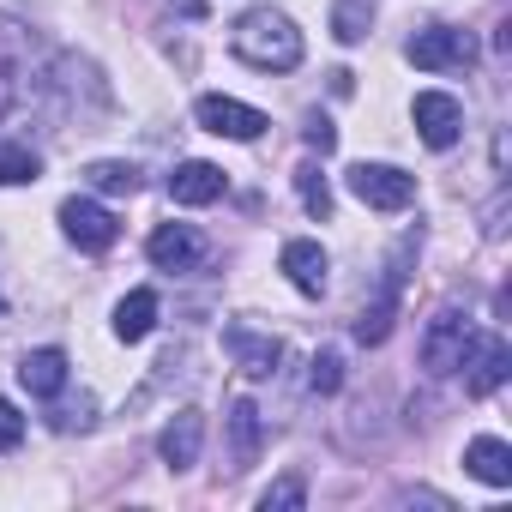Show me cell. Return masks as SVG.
<instances>
[{
  "label": "cell",
  "mask_w": 512,
  "mask_h": 512,
  "mask_svg": "<svg viewBox=\"0 0 512 512\" xmlns=\"http://www.w3.org/2000/svg\"><path fill=\"white\" fill-rule=\"evenodd\" d=\"M338 386H344V356H338V350H320V356H314V374H308V392H314V398H332Z\"/></svg>",
  "instance_id": "d4e9b609"
},
{
  "label": "cell",
  "mask_w": 512,
  "mask_h": 512,
  "mask_svg": "<svg viewBox=\"0 0 512 512\" xmlns=\"http://www.w3.org/2000/svg\"><path fill=\"white\" fill-rule=\"evenodd\" d=\"M31 55H37L31 31H25L19 19H7V13H0V121H7V115L19 109V97H25Z\"/></svg>",
  "instance_id": "52a82bcc"
},
{
  "label": "cell",
  "mask_w": 512,
  "mask_h": 512,
  "mask_svg": "<svg viewBox=\"0 0 512 512\" xmlns=\"http://www.w3.org/2000/svg\"><path fill=\"white\" fill-rule=\"evenodd\" d=\"M61 229H67V241L73 247H85V253H109L115 241H121V223H115V211L109 205H97V199H61Z\"/></svg>",
  "instance_id": "9c48e42d"
},
{
  "label": "cell",
  "mask_w": 512,
  "mask_h": 512,
  "mask_svg": "<svg viewBox=\"0 0 512 512\" xmlns=\"http://www.w3.org/2000/svg\"><path fill=\"white\" fill-rule=\"evenodd\" d=\"M506 374H512V350H506V338H470V356H464V392H470V398H488V392L506 386Z\"/></svg>",
  "instance_id": "4fadbf2b"
},
{
  "label": "cell",
  "mask_w": 512,
  "mask_h": 512,
  "mask_svg": "<svg viewBox=\"0 0 512 512\" xmlns=\"http://www.w3.org/2000/svg\"><path fill=\"white\" fill-rule=\"evenodd\" d=\"M223 350L235 356V368L247 380H272L278 362H284V344L272 332H253V326H223Z\"/></svg>",
  "instance_id": "7c38bea8"
},
{
  "label": "cell",
  "mask_w": 512,
  "mask_h": 512,
  "mask_svg": "<svg viewBox=\"0 0 512 512\" xmlns=\"http://www.w3.org/2000/svg\"><path fill=\"white\" fill-rule=\"evenodd\" d=\"M43 103H49L67 127H85V121L109 115V85H103L97 61H85V55H55L49 73H43Z\"/></svg>",
  "instance_id": "7a4b0ae2"
},
{
  "label": "cell",
  "mask_w": 512,
  "mask_h": 512,
  "mask_svg": "<svg viewBox=\"0 0 512 512\" xmlns=\"http://www.w3.org/2000/svg\"><path fill=\"white\" fill-rule=\"evenodd\" d=\"M422 247V235H404V247L392 253V266L380 278V296L356 314V344H386L392 338V320H398V302H404V260Z\"/></svg>",
  "instance_id": "3957f363"
},
{
  "label": "cell",
  "mask_w": 512,
  "mask_h": 512,
  "mask_svg": "<svg viewBox=\"0 0 512 512\" xmlns=\"http://www.w3.org/2000/svg\"><path fill=\"white\" fill-rule=\"evenodd\" d=\"M410 115H416V133H422L428 151H452L458 133H464V109H458V97H446V91H416Z\"/></svg>",
  "instance_id": "30bf717a"
},
{
  "label": "cell",
  "mask_w": 512,
  "mask_h": 512,
  "mask_svg": "<svg viewBox=\"0 0 512 512\" xmlns=\"http://www.w3.org/2000/svg\"><path fill=\"white\" fill-rule=\"evenodd\" d=\"M223 422H229V470H247L253 458H260V440H266L260 404H253V398H235Z\"/></svg>",
  "instance_id": "2e32d148"
},
{
  "label": "cell",
  "mask_w": 512,
  "mask_h": 512,
  "mask_svg": "<svg viewBox=\"0 0 512 512\" xmlns=\"http://www.w3.org/2000/svg\"><path fill=\"white\" fill-rule=\"evenodd\" d=\"M193 121H199L205 133H217V139H241V145H253V139L272 127L253 103H235V97H223V91H205V97L193 103Z\"/></svg>",
  "instance_id": "ba28073f"
},
{
  "label": "cell",
  "mask_w": 512,
  "mask_h": 512,
  "mask_svg": "<svg viewBox=\"0 0 512 512\" xmlns=\"http://www.w3.org/2000/svg\"><path fill=\"white\" fill-rule=\"evenodd\" d=\"M302 500H308V488H302V476H284V482H272V488L260 494V512H278V506H290V512H296Z\"/></svg>",
  "instance_id": "4316f807"
},
{
  "label": "cell",
  "mask_w": 512,
  "mask_h": 512,
  "mask_svg": "<svg viewBox=\"0 0 512 512\" xmlns=\"http://www.w3.org/2000/svg\"><path fill=\"white\" fill-rule=\"evenodd\" d=\"M350 193L368 211H410L416 205V175H404L392 163H356L350 169Z\"/></svg>",
  "instance_id": "8992f818"
},
{
  "label": "cell",
  "mask_w": 512,
  "mask_h": 512,
  "mask_svg": "<svg viewBox=\"0 0 512 512\" xmlns=\"http://www.w3.org/2000/svg\"><path fill=\"white\" fill-rule=\"evenodd\" d=\"M19 440H25V416H19L13 398H0V452H13Z\"/></svg>",
  "instance_id": "83f0119b"
},
{
  "label": "cell",
  "mask_w": 512,
  "mask_h": 512,
  "mask_svg": "<svg viewBox=\"0 0 512 512\" xmlns=\"http://www.w3.org/2000/svg\"><path fill=\"white\" fill-rule=\"evenodd\" d=\"M49 422H55V428H61V434H73V428H79V434H85V428H91V422H97V404H91V398H85V392H79V404H73V398H67V404H55V416H49Z\"/></svg>",
  "instance_id": "484cf974"
},
{
  "label": "cell",
  "mask_w": 512,
  "mask_h": 512,
  "mask_svg": "<svg viewBox=\"0 0 512 512\" xmlns=\"http://www.w3.org/2000/svg\"><path fill=\"white\" fill-rule=\"evenodd\" d=\"M296 193H302V211L308 217H332V187H326V175H320V163H302L296 169Z\"/></svg>",
  "instance_id": "7402d4cb"
},
{
  "label": "cell",
  "mask_w": 512,
  "mask_h": 512,
  "mask_svg": "<svg viewBox=\"0 0 512 512\" xmlns=\"http://www.w3.org/2000/svg\"><path fill=\"white\" fill-rule=\"evenodd\" d=\"M85 187H91V193H103V199H133V193H139V169H133V163H115V157H103V163H91V169H85Z\"/></svg>",
  "instance_id": "44dd1931"
},
{
  "label": "cell",
  "mask_w": 512,
  "mask_h": 512,
  "mask_svg": "<svg viewBox=\"0 0 512 512\" xmlns=\"http://www.w3.org/2000/svg\"><path fill=\"white\" fill-rule=\"evenodd\" d=\"M181 13H205V0H181Z\"/></svg>",
  "instance_id": "f546056e"
},
{
  "label": "cell",
  "mask_w": 512,
  "mask_h": 512,
  "mask_svg": "<svg viewBox=\"0 0 512 512\" xmlns=\"http://www.w3.org/2000/svg\"><path fill=\"white\" fill-rule=\"evenodd\" d=\"M199 446H205V416L199 410H175L163 422V434H157V458L169 470H193L199 464Z\"/></svg>",
  "instance_id": "9a60e30c"
},
{
  "label": "cell",
  "mask_w": 512,
  "mask_h": 512,
  "mask_svg": "<svg viewBox=\"0 0 512 512\" xmlns=\"http://www.w3.org/2000/svg\"><path fill=\"white\" fill-rule=\"evenodd\" d=\"M145 253H151L157 272H193L205 260V235L193 223H157L151 241H145Z\"/></svg>",
  "instance_id": "8fae6325"
},
{
  "label": "cell",
  "mask_w": 512,
  "mask_h": 512,
  "mask_svg": "<svg viewBox=\"0 0 512 512\" xmlns=\"http://www.w3.org/2000/svg\"><path fill=\"white\" fill-rule=\"evenodd\" d=\"M302 139H308L314 151H332V145H338V133H332V121H326V115H308V127H302Z\"/></svg>",
  "instance_id": "f1b7e54d"
},
{
  "label": "cell",
  "mask_w": 512,
  "mask_h": 512,
  "mask_svg": "<svg viewBox=\"0 0 512 512\" xmlns=\"http://www.w3.org/2000/svg\"><path fill=\"white\" fill-rule=\"evenodd\" d=\"M404 55H410V67H422V73H458V67L476 61V43H470V31L428 25V31H416V37L404 43Z\"/></svg>",
  "instance_id": "5b68a950"
},
{
  "label": "cell",
  "mask_w": 512,
  "mask_h": 512,
  "mask_svg": "<svg viewBox=\"0 0 512 512\" xmlns=\"http://www.w3.org/2000/svg\"><path fill=\"white\" fill-rule=\"evenodd\" d=\"M229 49H235L247 67H260V73H290V67H302V55H308L296 19L278 13V7H253V13H241L235 31H229Z\"/></svg>",
  "instance_id": "6da1fadb"
},
{
  "label": "cell",
  "mask_w": 512,
  "mask_h": 512,
  "mask_svg": "<svg viewBox=\"0 0 512 512\" xmlns=\"http://www.w3.org/2000/svg\"><path fill=\"white\" fill-rule=\"evenodd\" d=\"M464 470H470L476 482H488V488H506V482H512V446H506L500 434H476V440L464 446Z\"/></svg>",
  "instance_id": "ac0fdd59"
},
{
  "label": "cell",
  "mask_w": 512,
  "mask_h": 512,
  "mask_svg": "<svg viewBox=\"0 0 512 512\" xmlns=\"http://www.w3.org/2000/svg\"><path fill=\"white\" fill-rule=\"evenodd\" d=\"M157 290H127L121 302H115V338L121 344H145L151 332H157Z\"/></svg>",
  "instance_id": "ffe728a7"
},
{
  "label": "cell",
  "mask_w": 512,
  "mask_h": 512,
  "mask_svg": "<svg viewBox=\"0 0 512 512\" xmlns=\"http://www.w3.org/2000/svg\"><path fill=\"white\" fill-rule=\"evenodd\" d=\"M19 386H25L31 398H61V392H67V350H55V344L31 350V356L19 362Z\"/></svg>",
  "instance_id": "e0dca14e"
},
{
  "label": "cell",
  "mask_w": 512,
  "mask_h": 512,
  "mask_svg": "<svg viewBox=\"0 0 512 512\" xmlns=\"http://www.w3.org/2000/svg\"><path fill=\"white\" fill-rule=\"evenodd\" d=\"M37 175H43V163L31 145H0V187H25Z\"/></svg>",
  "instance_id": "cb8c5ba5"
},
{
  "label": "cell",
  "mask_w": 512,
  "mask_h": 512,
  "mask_svg": "<svg viewBox=\"0 0 512 512\" xmlns=\"http://www.w3.org/2000/svg\"><path fill=\"white\" fill-rule=\"evenodd\" d=\"M368 25H374V7H368V0H338V7H332V37H338V43H362Z\"/></svg>",
  "instance_id": "603a6c76"
},
{
  "label": "cell",
  "mask_w": 512,
  "mask_h": 512,
  "mask_svg": "<svg viewBox=\"0 0 512 512\" xmlns=\"http://www.w3.org/2000/svg\"><path fill=\"white\" fill-rule=\"evenodd\" d=\"M470 314L464 308H440L434 320H428V332H422V368L428 374H458L464 368V356H470Z\"/></svg>",
  "instance_id": "277c9868"
},
{
  "label": "cell",
  "mask_w": 512,
  "mask_h": 512,
  "mask_svg": "<svg viewBox=\"0 0 512 512\" xmlns=\"http://www.w3.org/2000/svg\"><path fill=\"white\" fill-rule=\"evenodd\" d=\"M278 266H284V278H290L302 296H326V284H332V260H326V247H320V241H308V235L284 241Z\"/></svg>",
  "instance_id": "5bb4252c"
},
{
  "label": "cell",
  "mask_w": 512,
  "mask_h": 512,
  "mask_svg": "<svg viewBox=\"0 0 512 512\" xmlns=\"http://www.w3.org/2000/svg\"><path fill=\"white\" fill-rule=\"evenodd\" d=\"M169 199L175 205H211V199H223V169L217 163H181L175 175H169Z\"/></svg>",
  "instance_id": "d6986e66"
}]
</instances>
